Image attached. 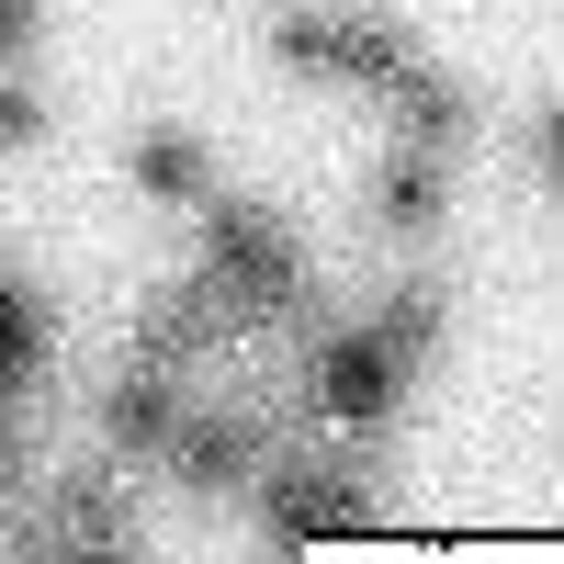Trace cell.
<instances>
[{
	"label": "cell",
	"mask_w": 564,
	"mask_h": 564,
	"mask_svg": "<svg viewBox=\"0 0 564 564\" xmlns=\"http://www.w3.org/2000/svg\"><path fill=\"white\" fill-rule=\"evenodd\" d=\"M204 215V249H193V282L238 316V339H271V327H305L327 294H316V260H305V238L282 226L271 204H249V193H215L193 204Z\"/></svg>",
	"instance_id": "1"
},
{
	"label": "cell",
	"mask_w": 564,
	"mask_h": 564,
	"mask_svg": "<svg viewBox=\"0 0 564 564\" xmlns=\"http://www.w3.org/2000/svg\"><path fill=\"white\" fill-rule=\"evenodd\" d=\"M271 57L294 68V79H339V90H372V102H384V90L406 79V23L395 12H339V0H305V12H271Z\"/></svg>",
	"instance_id": "2"
},
{
	"label": "cell",
	"mask_w": 564,
	"mask_h": 564,
	"mask_svg": "<svg viewBox=\"0 0 564 564\" xmlns=\"http://www.w3.org/2000/svg\"><path fill=\"white\" fill-rule=\"evenodd\" d=\"M294 441V417L282 406H181V430L159 452V475L181 497H249V475Z\"/></svg>",
	"instance_id": "3"
},
{
	"label": "cell",
	"mask_w": 564,
	"mask_h": 564,
	"mask_svg": "<svg viewBox=\"0 0 564 564\" xmlns=\"http://www.w3.org/2000/svg\"><path fill=\"white\" fill-rule=\"evenodd\" d=\"M12 542L23 553H135V508H124V486L102 475V463H79V475H57L34 497V520Z\"/></svg>",
	"instance_id": "4"
},
{
	"label": "cell",
	"mask_w": 564,
	"mask_h": 564,
	"mask_svg": "<svg viewBox=\"0 0 564 564\" xmlns=\"http://www.w3.org/2000/svg\"><path fill=\"white\" fill-rule=\"evenodd\" d=\"M181 406H193V372H159V361H124L102 395H90V430H102L113 463H159L170 430H181Z\"/></svg>",
	"instance_id": "5"
},
{
	"label": "cell",
	"mask_w": 564,
	"mask_h": 564,
	"mask_svg": "<svg viewBox=\"0 0 564 564\" xmlns=\"http://www.w3.org/2000/svg\"><path fill=\"white\" fill-rule=\"evenodd\" d=\"M441 215H452V159H430V148H384V159H372L361 226H372L384 249H430Z\"/></svg>",
	"instance_id": "6"
},
{
	"label": "cell",
	"mask_w": 564,
	"mask_h": 564,
	"mask_svg": "<svg viewBox=\"0 0 564 564\" xmlns=\"http://www.w3.org/2000/svg\"><path fill=\"white\" fill-rule=\"evenodd\" d=\"M215 350H249L238 339V316H226L204 282H170V294H148L135 305V339H124V361H159V372H204Z\"/></svg>",
	"instance_id": "7"
},
{
	"label": "cell",
	"mask_w": 564,
	"mask_h": 564,
	"mask_svg": "<svg viewBox=\"0 0 564 564\" xmlns=\"http://www.w3.org/2000/svg\"><path fill=\"white\" fill-rule=\"evenodd\" d=\"M384 113H395V148H430V159H463L475 148V90H463L452 68H430V57H406V79L384 90Z\"/></svg>",
	"instance_id": "8"
},
{
	"label": "cell",
	"mask_w": 564,
	"mask_h": 564,
	"mask_svg": "<svg viewBox=\"0 0 564 564\" xmlns=\"http://www.w3.org/2000/svg\"><path fill=\"white\" fill-rule=\"evenodd\" d=\"M124 181H135L148 204H204V193H215V159H204V135L148 124V135H135V159H124Z\"/></svg>",
	"instance_id": "9"
},
{
	"label": "cell",
	"mask_w": 564,
	"mask_h": 564,
	"mask_svg": "<svg viewBox=\"0 0 564 564\" xmlns=\"http://www.w3.org/2000/svg\"><path fill=\"white\" fill-rule=\"evenodd\" d=\"M45 339H57V327H45V294L23 271H0V395H23L45 372Z\"/></svg>",
	"instance_id": "10"
},
{
	"label": "cell",
	"mask_w": 564,
	"mask_h": 564,
	"mask_svg": "<svg viewBox=\"0 0 564 564\" xmlns=\"http://www.w3.org/2000/svg\"><path fill=\"white\" fill-rule=\"evenodd\" d=\"M45 124H57V102H45L34 68H0V159H34Z\"/></svg>",
	"instance_id": "11"
},
{
	"label": "cell",
	"mask_w": 564,
	"mask_h": 564,
	"mask_svg": "<svg viewBox=\"0 0 564 564\" xmlns=\"http://www.w3.org/2000/svg\"><path fill=\"white\" fill-rule=\"evenodd\" d=\"M34 34H45V0H0V68H23Z\"/></svg>",
	"instance_id": "12"
},
{
	"label": "cell",
	"mask_w": 564,
	"mask_h": 564,
	"mask_svg": "<svg viewBox=\"0 0 564 564\" xmlns=\"http://www.w3.org/2000/svg\"><path fill=\"white\" fill-rule=\"evenodd\" d=\"M12 475H23V430H12V395H0V497H12Z\"/></svg>",
	"instance_id": "13"
}]
</instances>
